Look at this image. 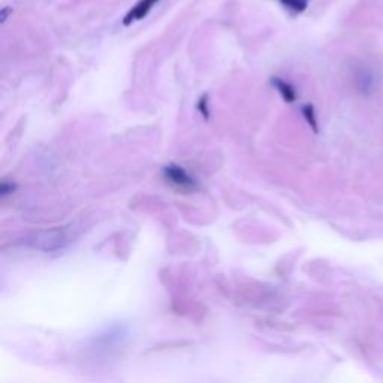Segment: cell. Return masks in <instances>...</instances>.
<instances>
[{"mask_svg": "<svg viewBox=\"0 0 383 383\" xmlns=\"http://www.w3.org/2000/svg\"><path fill=\"white\" fill-rule=\"evenodd\" d=\"M163 175L165 178L177 186L178 189H183V190H193L196 189V181L192 178L190 175L181 168V166H177V165H169L163 169Z\"/></svg>", "mask_w": 383, "mask_h": 383, "instance_id": "cell-1", "label": "cell"}, {"mask_svg": "<svg viewBox=\"0 0 383 383\" xmlns=\"http://www.w3.org/2000/svg\"><path fill=\"white\" fill-rule=\"evenodd\" d=\"M157 2H159V0H139V2L133 6V9H130L129 14L124 17L123 24H124V26H129V24H132L133 21H138V20L145 18L147 14L151 11V8H153Z\"/></svg>", "mask_w": 383, "mask_h": 383, "instance_id": "cell-2", "label": "cell"}, {"mask_svg": "<svg viewBox=\"0 0 383 383\" xmlns=\"http://www.w3.org/2000/svg\"><path fill=\"white\" fill-rule=\"evenodd\" d=\"M271 83L274 84V87L280 92V95L283 96V99L286 102H293L296 99V95H295V90L290 84H287L286 81H283L282 78H273Z\"/></svg>", "mask_w": 383, "mask_h": 383, "instance_id": "cell-3", "label": "cell"}, {"mask_svg": "<svg viewBox=\"0 0 383 383\" xmlns=\"http://www.w3.org/2000/svg\"><path fill=\"white\" fill-rule=\"evenodd\" d=\"M279 2L293 14H301L308 6V0H279Z\"/></svg>", "mask_w": 383, "mask_h": 383, "instance_id": "cell-4", "label": "cell"}, {"mask_svg": "<svg viewBox=\"0 0 383 383\" xmlns=\"http://www.w3.org/2000/svg\"><path fill=\"white\" fill-rule=\"evenodd\" d=\"M302 114H304V117L307 118L308 124L313 127V130L317 132V121H316V115H314V108H313V105L308 103V105L302 106Z\"/></svg>", "mask_w": 383, "mask_h": 383, "instance_id": "cell-5", "label": "cell"}, {"mask_svg": "<svg viewBox=\"0 0 383 383\" xmlns=\"http://www.w3.org/2000/svg\"><path fill=\"white\" fill-rule=\"evenodd\" d=\"M15 187H14V184H6V183H2V186H0V193L2 195H6V192L9 190H14Z\"/></svg>", "mask_w": 383, "mask_h": 383, "instance_id": "cell-6", "label": "cell"}, {"mask_svg": "<svg viewBox=\"0 0 383 383\" xmlns=\"http://www.w3.org/2000/svg\"><path fill=\"white\" fill-rule=\"evenodd\" d=\"M199 109L202 111V114L208 115V111H207V97H204V99L201 100V103H199Z\"/></svg>", "mask_w": 383, "mask_h": 383, "instance_id": "cell-7", "label": "cell"}]
</instances>
